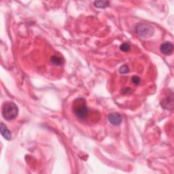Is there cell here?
<instances>
[{
	"instance_id": "obj_1",
	"label": "cell",
	"mask_w": 174,
	"mask_h": 174,
	"mask_svg": "<svg viewBox=\"0 0 174 174\" xmlns=\"http://www.w3.org/2000/svg\"><path fill=\"white\" fill-rule=\"evenodd\" d=\"M2 116L8 121L15 119L19 114V108L14 102H6L2 106Z\"/></svg>"
},
{
	"instance_id": "obj_2",
	"label": "cell",
	"mask_w": 174,
	"mask_h": 174,
	"mask_svg": "<svg viewBox=\"0 0 174 174\" xmlns=\"http://www.w3.org/2000/svg\"><path fill=\"white\" fill-rule=\"evenodd\" d=\"M73 113L80 119H85L89 114L88 107L86 106L85 100L79 99L73 106Z\"/></svg>"
},
{
	"instance_id": "obj_3",
	"label": "cell",
	"mask_w": 174,
	"mask_h": 174,
	"mask_svg": "<svg viewBox=\"0 0 174 174\" xmlns=\"http://www.w3.org/2000/svg\"><path fill=\"white\" fill-rule=\"evenodd\" d=\"M135 32L142 38H149L151 37L155 32L153 27L146 23H139L135 27Z\"/></svg>"
},
{
	"instance_id": "obj_4",
	"label": "cell",
	"mask_w": 174,
	"mask_h": 174,
	"mask_svg": "<svg viewBox=\"0 0 174 174\" xmlns=\"http://www.w3.org/2000/svg\"><path fill=\"white\" fill-rule=\"evenodd\" d=\"M108 121L113 125L118 126L122 121V117L120 114L117 112L110 113L108 116Z\"/></svg>"
},
{
	"instance_id": "obj_5",
	"label": "cell",
	"mask_w": 174,
	"mask_h": 174,
	"mask_svg": "<svg viewBox=\"0 0 174 174\" xmlns=\"http://www.w3.org/2000/svg\"><path fill=\"white\" fill-rule=\"evenodd\" d=\"M173 44L171 42H167L162 44L160 46V51L163 54L165 55H169L173 51Z\"/></svg>"
},
{
	"instance_id": "obj_6",
	"label": "cell",
	"mask_w": 174,
	"mask_h": 174,
	"mask_svg": "<svg viewBox=\"0 0 174 174\" xmlns=\"http://www.w3.org/2000/svg\"><path fill=\"white\" fill-rule=\"evenodd\" d=\"M0 130H1V133L2 136L4 137L6 139L8 140V141L12 139V134L10 131V130L8 129V127L6 126L3 122L1 123Z\"/></svg>"
},
{
	"instance_id": "obj_7",
	"label": "cell",
	"mask_w": 174,
	"mask_h": 174,
	"mask_svg": "<svg viewBox=\"0 0 174 174\" xmlns=\"http://www.w3.org/2000/svg\"><path fill=\"white\" fill-rule=\"evenodd\" d=\"M94 6L96 8H101V9H105L106 8L109 7L110 2L108 1H106V0H99V1H95L94 3Z\"/></svg>"
},
{
	"instance_id": "obj_8",
	"label": "cell",
	"mask_w": 174,
	"mask_h": 174,
	"mask_svg": "<svg viewBox=\"0 0 174 174\" xmlns=\"http://www.w3.org/2000/svg\"><path fill=\"white\" fill-rule=\"evenodd\" d=\"M51 61L52 63V64H54L55 65H61L63 63V60L59 57L57 56H52L51 58Z\"/></svg>"
},
{
	"instance_id": "obj_9",
	"label": "cell",
	"mask_w": 174,
	"mask_h": 174,
	"mask_svg": "<svg viewBox=\"0 0 174 174\" xmlns=\"http://www.w3.org/2000/svg\"><path fill=\"white\" fill-rule=\"evenodd\" d=\"M120 49L123 52H129L130 49V47L129 44L123 43L120 46Z\"/></svg>"
},
{
	"instance_id": "obj_10",
	"label": "cell",
	"mask_w": 174,
	"mask_h": 174,
	"mask_svg": "<svg viewBox=\"0 0 174 174\" xmlns=\"http://www.w3.org/2000/svg\"><path fill=\"white\" fill-rule=\"evenodd\" d=\"M129 72V68L126 65H124L119 68V72L120 73H122V74L123 73H127Z\"/></svg>"
},
{
	"instance_id": "obj_11",
	"label": "cell",
	"mask_w": 174,
	"mask_h": 174,
	"mask_svg": "<svg viewBox=\"0 0 174 174\" xmlns=\"http://www.w3.org/2000/svg\"><path fill=\"white\" fill-rule=\"evenodd\" d=\"M131 80H132V82L135 84V85H139V84L140 83V82H141V80H140V78H139L138 76H133L132 77Z\"/></svg>"
},
{
	"instance_id": "obj_12",
	"label": "cell",
	"mask_w": 174,
	"mask_h": 174,
	"mask_svg": "<svg viewBox=\"0 0 174 174\" xmlns=\"http://www.w3.org/2000/svg\"><path fill=\"white\" fill-rule=\"evenodd\" d=\"M130 92H131V91H130V89H124L122 90V94H128V93H130Z\"/></svg>"
}]
</instances>
